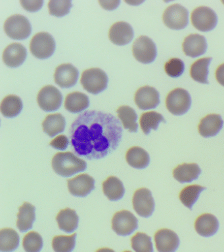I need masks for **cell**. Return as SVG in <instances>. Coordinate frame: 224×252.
I'll return each instance as SVG.
<instances>
[{"label": "cell", "mask_w": 224, "mask_h": 252, "mask_svg": "<svg viewBox=\"0 0 224 252\" xmlns=\"http://www.w3.org/2000/svg\"><path fill=\"white\" fill-rule=\"evenodd\" d=\"M123 132L121 122L113 114L86 111L70 126V145L78 157L90 160L103 158L119 147Z\"/></svg>", "instance_id": "obj_1"}, {"label": "cell", "mask_w": 224, "mask_h": 252, "mask_svg": "<svg viewBox=\"0 0 224 252\" xmlns=\"http://www.w3.org/2000/svg\"><path fill=\"white\" fill-rule=\"evenodd\" d=\"M52 167L60 176L69 177L82 172L87 168V163L70 152L58 153L52 159Z\"/></svg>", "instance_id": "obj_2"}, {"label": "cell", "mask_w": 224, "mask_h": 252, "mask_svg": "<svg viewBox=\"0 0 224 252\" xmlns=\"http://www.w3.org/2000/svg\"><path fill=\"white\" fill-rule=\"evenodd\" d=\"M109 79L105 71L99 68L87 69L82 72L80 83L84 90L97 94L107 88Z\"/></svg>", "instance_id": "obj_3"}, {"label": "cell", "mask_w": 224, "mask_h": 252, "mask_svg": "<svg viewBox=\"0 0 224 252\" xmlns=\"http://www.w3.org/2000/svg\"><path fill=\"white\" fill-rule=\"evenodd\" d=\"M3 29L9 37L18 40L27 38L32 32V27L29 19L20 14L7 18L3 25Z\"/></svg>", "instance_id": "obj_4"}, {"label": "cell", "mask_w": 224, "mask_h": 252, "mask_svg": "<svg viewBox=\"0 0 224 252\" xmlns=\"http://www.w3.org/2000/svg\"><path fill=\"white\" fill-rule=\"evenodd\" d=\"M30 50L36 58L48 59L56 50V41L50 33L41 32L35 34L31 39Z\"/></svg>", "instance_id": "obj_5"}, {"label": "cell", "mask_w": 224, "mask_h": 252, "mask_svg": "<svg viewBox=\"0 0 224 252\" xmlns=\"http://www.w3.org/2000/svg\"><path fill=\"white\" fill-rule=\"evenodd\" d=\"M192 105V98L188 91L182 88H176L167 96L166 106L171 114L182 116L190 110Z\"/></svg>", "instance_id": "obj_6"}, {"label": "cell", "mask_w": 224, "mask_h": 252, "mask_svg": "<svg viewBox=\"0 0 224 252\" xmlns=\"http://www.w3.org/2000/svg\"><path fill=\"white\" fill-rule=\"evenodd\" d=\"M189 11L180 4H174L167 7L163 14L164 25L172 30L184 29L189 23Z\"/></svg>", "instance_id": "obj_7"}, {"label": "cell", "mask_w": 224, "mask_h": 252, "mask_svg": "<svg viewBox=\"0 0 224 252\" xmlns=\"http://www.w3.org/2000/svg\"><path fill=\"white\" fill-rule=\"evenodd\" d=\"M133 57L143 64H150L157 57V47L152 40L146 35H141L133 43Z\"/></svg>", "instance_id": "obj_8"}, {"label": "cell", "mask_w": 224, "mask_h": 252, "mask_svg": "<svg viewBox=\"0 0 224 252\" xmlns=\"http://www.w3.org/2000/svg\"><path fill=\"white\" fill-rule=\"evenodd\" d=\"M138 228V220L134 215L127 210H121L114 215L112 228L118 235H130Z\"/></svg>", "instance_id": "obj_9"}, {"label": "cell", "mask_w": 224, "mask_h": 252, "mask_svg": "<svg viewBox=\"0 0 224 252\" xmlns=\"http://www.w3.org/2000/svg\"><path fill=\"white\" fill-rule=\"evenodd\" d=\"M192 25L198 31L206 32L212 31L218 23L217 15L211 8L201 6L192 12Z\"/></svg>", "instance_id": "obj_10"}, {"label": "cell", "mask_w": 224, "mask_h": 252, "mask_svg": "<svg viewBox=\"0 0 224 252\" xmlns=\"http://www.w3.org/2000/svg\"><path fill=\"white\" fill-rule=\"evenodd\" d=\"M37 101L41 109L44 111H56L62 105L63 95L58 88L48 85L41 89L37 96Z\"/></svg>", "instance_id": "obj_11"}, {"label": "cell", "mask_w": 224, "mask_h": 252, "mask_svg": "<svg viewBox=\"0 0 224 252\" xmlns=\"http://www.w3.org/2000/svg\"><path fill=\"white\" fill-rule=\"evenodd\" d=\"M132 203L133 209L139 216L149 218L154 212L155 200L149 189L141 188L135 191Z\"/></svg>", "instance_id": "obj_12"}, {"label": "cell", "mask_w": 224, "mask_h": 252, "mask_svg": "<svg viewBox=\"0 0 224 252\" xmlns=\"http://www.w3.org/2000/svg\"><path fill=\"white\" fill-rule=\"evenodd\" d=\"M134 100L139 109H153L160 104V94L153 87L143 86L135 92Z\"/></svg>", "instance_id": "obj_13"}, {"label": "cell", "mask_w": 224, "mask_h": 252, "mask_svg": "<svg viewBox=\"0 0 224 252\" xmlns=\"http://www.w3.org/2000/svg\"><path fill=\"white\" fill-rule=\"evenodd\" d=\"M79 72L70 63L60 64L57 67L54 74L55 82L62 88L73 87L77 82Z\"/></svg>", "instance_id": "obj_14"}, {"label": "cell", "mask_w": 224, "mask_h": 252, "mask_svg": "<svg viewBox=\"0 0 224 252\" xmlns=\"http://www.w3.org/2000/svg\"><path fill=\"white\" fill-rule=\"evenodd\" d=\"M67 183L68 190L74 196H87L95 189V180L88 174L78 175Z\"/></svg>", "instance_id": "obj_15"}, {"label": "cell", "mask_w": 224, "mask_h": 252, "mask_svg": "<svg viewBox=\"0 0 224 252\" xmlns=\"http://www.w3.org/2000/svg\"><path fill=\"white\" fill-rule=\"evenodd\" d=\"M155 245L159 252H176L180 246V239L176 232L163 228L155 234Z\"/></svg>", "instance_id": "obj_16"}, {"label": "cell", "mask_w": 224, "mask_h": 252, "mask_svg": "<svg viewBox=\"0 0 224 252\" xmlns=\"http://www.w3.org/2000/svg\"><path fill=\"white\" fill-rule=\"evenodd\" d=\"M134 32L131 26L125 21L114 23L110 28L109 37L110 40L118 45L128 44L132 40Z\"/></svg>", "instance_id": "obj_17"}, {"label": "cell", "mask_w": 224, "mask_h": 252, "mask_svg": "<svg viewBox=\"0 0 224 252\" xmlns=\"http://www.w3.org/2000/svg\"><path fill=\"white\" fill-rule=\"evenodd\" d=\"M182 46L185 55L196 58L206 53L208 45L205 37L194 33L189 35L185 38Z\"/></svg>", "instance_id": "obj_18"}, {"label": "cell", "mask_w": 224, "mask_h": 252, "mask_svg": "<svg viewBox=\"0 0 224 252\" xmlns=\"http://www.w3.org/2000/svg\"><path fill=\"white\" fill-rule=\"evenodd\" d=\"M27 51L24 45L13 43L5 47L3 53V61L7 66L16 68L25 62Z\"/></svg>", "instance_id": "obj_19"}, {"label": "cell", "mask_w": 224, "mask_h": 252, "mask_svg": "<svg viewBox=\"0 0 224 252\" xmlns=\"http://www.w3.org/2000/svg\"><path fill=\"white\" fill-rule=\"evenodd\" d=\"M224 122L219 114H212L200 120L198 132L203 137H214L223 127Z\"/></svg>", "instance_id": "obj_20"}, {"label": "cell", "mask_w": 224, "mask_h": 252, "mask_svg": "<svg viewBox=\"0 0 224 252\" xmlns=\"http://www.w3.org/2000/svg\"><path fill=\"white\" fill-rule=\"evenodd\" d=\"M194 228L196 232L203 237H210L218 232L219 221L213 215L205 214L196 219Z\"/></svg>", "instance_id": "obj_21"}, {"label": "cell", "mask_w": 224, "mask_h": 252, "mask_svg": "<svg viewBox=\"0 0 224 252\" xmlns=\"http://www.w3.org/2000/svg\"><path fill=\"white\" fill-rule=\"evenodd\" d=\"M17 214V226L21 232L28 231L32 227L36 220V208L29 202H25L19 207Z\"/></svg>", "instance_id": "obj_22"}, {"label": "cell", "mask_w": 224, "mask_h": 252, "mask_svg": "<svg viewBox=\"0 0 224 252\" xmlns=\"http://www.w3.org/2000/svg\"><path fill=\"white\" fill-rule=\"evenodd\" d=\"M201 173V169L196 163H183L174 169V179L181 183H192L196 180Z\"/></svg>", "instance_id": "obj_23"}, {"label": "cell", "mask_w": 224, "mask_h": 252, "mask_svg": "<svg viewBox=\"0 0 224 252\" xmlns=\"http://www.w3.org/2000/svg\"><path fill=\"white\" fill-rule=\"evenodd\" d=\"M56 220L61 230L66 233H71L78 228L79 218L75 210L66 208L59 212Z\"/></svg>", "instance_id": "obj_24"}, {"label": "cell", "mask_w": 224, "mask_h": 252, "mask_svg": "<svg viewBox=\"0 0 224 252\" xmlns=\"http://www.w3.org/2000/svg\"><path fill=\"white\" fill-rule=\"evenodd\" d=\"M65 126V118L60 113L49 114L42 122L44 133L50 137H54L58 133L64 132Z\"/></svg>", "instance_id": "obj_25"}, {"label": "cell", "mask_w": 224, "mask_h": 252, "mask_svg": "<svg viewBox=\"0 0 224 252\" xmlns=\"http://www.w3.org/2000/svg\"><path fill=\"white\" fill-rule=\"evenodd\" d=\"M126 159L130 166L135 169H145L150 163L148 153L142 148L133 147L127 151Z\"/></svg>", "instance_id": "obj_26"}, {"label": "cell", "mask_w": 224, "mask_h": 252, "mask_svg": "<svg viewBox=\"0 0 224 252\" xmlns=\"http://www.w3.org/2000/svg\"><path fill=\"white\" fill-rule=\"evenodd\" d=\"M90 105L89 97L82 92H72L67 94L64 101V107L72 113H79Z\"/></svg>", "instance_id": "obj_27"}, {"label": "cell", "mask_w": 224, "mask_h": 252, "mask_svg": "<svg viewBox=\"0 0 224 252\" xmlns=\"http://www.w3.org/2000/svg\"><path fill=\"white\" fill-rule=\"evenodd\" d=\"M103 190L105 196L111 201H117L123 198L125 189L123 182L117 177H108L103 183Z\"/></svg>", "instance_id": "obj_28"}, {"label": "cell", "mask_w": 224, "mask_h": 252, "mask_svg": "<svg viewBox=\"0 0 224 252\" xmlns=\"http://www.w3.org/2000/svg\"><path fill=\"white\" fill-rule=\"evenodd\" d=\"M23 101L19 96L9 94L1 101L0 110L5 118H11L18 116L23 110Z\"/></svg>", "instance_id": "obj_29"}, {"label": "cell", "mask_w": 224, "mask_h": 252, "mask_svg": "<svg viewBox=\"0 0 224 252\" xmlns=\"http://www.w3.org/2000/svg\"><path fill=\"white\" fill-rule=\"evenodd\" d=\"M118 117L123 123V127L129 132L136 133L138 130L137 115L135 110L129 106H121L117 110Z\"/></svg>", "instance_id": "obj_30"}, {"label": "cell", "mask_w": 224, "mask_h": 252, "mask_svg": "<svg viewBox=\"0 0 224 252\" xmlns=\"http://www.w3.org/2000/svg\"><path fill=\"white\" fill-rule=\"evenodd\" d=\"M20 238L13 228H3L0 231V250L1 252H13L19 247Z\"/></svg>", "instance_id": "obj_31"}, {"label": "cell", "mask_w": 224, "mask_h": 252, "mask_svg": "<svg viewBox=\"0 0 224 252\" xmlns=\"http://www.w3.org/2000/svg\"><path fill=\"white\" fill-rule=\"evenodd\" d=\"M211 57L198 59L191 67L190 74L192 79L201 84H208V66L211 63Z\"/></svg>", "instance_id": "obj_32"}, {"label": "cell", "mask_w": 224, "mask_h": 252, "mask_svg": "<svg viewBox=\"0 0 224 252\" xmlns=\"http://www.w3.org/2000/svg\"><path fill=\"white\" fill-rule=\"evenodd\" d=\"M160 122L166 123L162 114L155 111L145 112L141 116L139 123L145 135H149L151 129L157 130Z\"/></svg>", "instance_id": "obj_33"}, {"label": "cell", "mask_w": 224, "mask_h": 252, "mask_svg": "<svg viewBox=\"0 0 224 252\" xmlns=\"http://www.w3.org/2000/svg\"><path fill=\"white\" fill-rule=\"evenodd\" d=\"M205 189V187L200 185H190L181 191L180 200L185 206L192 210V206L197 201L200 193Z\"/></svg>", "instance_id": "obj_34"}, {"label": "cell", "mask_w": 224, "mask_h": 252, "mask_svg": "<svg viewBox=\"0 0 224 252\" xmlns=\"http://www.w3.org/2000/svg\"><path fill=\"white\" fill-rule=\"evenodd\" d=\"M76 234L56 236L53 238L52 247L55 252H72L76 245Z\"/></svg>", "instance_id": "obj_35"}, {"label": "cell", "mask_w": 224, "mask_h": 252, "mask_svg": "<svg viewBox=\"0 0 224 252\" xmlns=\"http://www.w3.org/2000/svg\"><path fill=\"white\" fill-rule=\"evenodd\" d=\"M131 247L135 252H153L151 238L143 232H137L131 238Z\"/></svg>", "instance_id": "obj_36"}, {"label": "cell", "mask_w": 224, "mask_h": 252, "mask_svg": "<svg viewBox=\"0 0 224 252\" xmlns=\"http://www.w3.org/2000/svg\"><path fill=\"white\" fill-rule=\"evenodd\" d=\"M23 246L26 252H40L43 248L42 236L36 232H29L23 238Z\"/></svg>", "instance_id": "obj_37"}, {"label": "cell", "mask_w": 224, "mask_h": 252, "mask_svg": "<svg viewBox=\"0 0 224 252\" xmlns=\"http://www.w3.org/2000/svg\"><path fill=\"white\" fill-rule=\"evenodd\" d=\"M72 6L70 0H50L48 3L49 13L56 17H64L69 13Z\"/></svg>", "instance_id": "obj_38"}, {"label": "cell", "mask_w": 224, "mask_h": 252, "mask_svg": "<svg viewBox=\"0 0 224 252\" xmlns=\"http://www.w3.org/2000/svg\"><path fill=\"white\" fill-rule=\"evenodd\" d=\"M165 72L172 78H178L182 76L185 70V64L183 61L178 58H173L165 64Z\"/></svg>", "instance_id": "obj_39"}, {"label": "cell", "mask_w": 224, "mask_h": 252, "mask_svg": "<svg viewBox=\"0 0 224 252\" xmlns=\"http://www.w3.org/2000/svg\"><path fill=\"white\" fill-rule=\"evenodd\" d=\"M68 143H69V140L68 137L64 135H60L53 139L50 142V145L59 151H64L67 149Z\"/></svg>", "instance_id": "obj_40"}, {"label": "cell", "mask_w": 224, "mask_h": 252, "mask_svg": "<svg viewBox=\"0 0 224 252\" xmlns=\"http://www.w3.org/2000/svg\"><path fill=\"white\" fill-rule=\"evenodd\" d=\"M21 5L29 12H36L42 7L44 1H20Z\"/></svg>", "instance_id": "obj_41"}, {"label": "cell", "mask_w": 224, "mask_h": 252, "mask_svg": "<svg viewBox=\"0 0 224 252\" xmlns=\"http://www.w3.org/2000/svg\"><path fill=\"white\" fill-rule=\"evenodd\" d=\"M120 1H99L100 5L104 9L113 10L119 6Z\"/></svg>", "instance_id": "obj_42"}, {"label": "cell", "mask_w": 224, "mask_h": 252, "mask_svg": "<svg viewBox=\"0 0 224 252\" xmlns=\"http://www.w3.org/2000/svg\"><path fill=\"white\" fill-rule=\"evenodd\" d=\"M216 78L218 83L224 87V63L220 65L216 70Z\"/></svg>", "instance_id": "obj_43"}, {"label": "cell", "mask_w": 224, "mask_h": 252, "mask_svg": "<svg viewBox=\"0 0 224 252\" xmlns=\"http://www.w3.org/2000/svg\"><path fill=\"white\" fill-rule=\"evenodd\" d=\"M96 252H115L114 250L112 249H109V248H101V249H99Z\"/></svg>", "instance_id": "obj_44"}, {"label": "cell", "mask_w": 224, "mask_h": 252, "mask_svg": "<svg viewBox=\"0 0 224 252\" xmlns=\"http://www.w3.org/2000/svg\"><path fill=\"white\" fill-rule=\"evenodd\" d=\"M131 252L130 251H125V252Z\"/></svg>", "instance_id": "obj_45"}, {"label": "cell", "mask_w": 224, "mask_h": 252, "mask_svg": "<svg viewBox=\"0 0 224 252\" xmlns=\"http://www.w3.org/2000/svg\"><path fill=\"white\" fill-rule=\"evenodd\" d=\"M222 3L224 4V1H222Z\"/></svg>", "instance_id": "obj_46"}]
</instances>
